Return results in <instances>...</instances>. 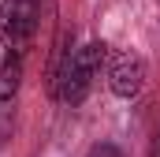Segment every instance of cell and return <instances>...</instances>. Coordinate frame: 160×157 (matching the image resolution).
<instances>
[{
    "label": "cell",
    "mask_w": 160,
    "mask_h": 157,
    "mask_svg": "<svg viewBox=\"0 0 160 157\" xmlns=\"http://www.w3.org/2000/svg\"><path fill=\"white\" fill-rule=\"evenodd\" d=\"M108 60V49L101 41H89L82 49H60V60L52 68V78H48V90L60 105H78L82 97L89 94L93 86V75L101 71V64Z\"/></svg>",
    "instance_id": "6da1fadb"
},
{
    "label": "cell",
    "mask_w": 160,
    "mask_h": 157,
    "mask_svg": "<svg viewBox=\"0 0 160 157\" xmlns=\"http://www.w3.org/2000/svg\"><path fill=\"white\" fill-rule=\"evenodd\" d=\"M34 30H38V0H4L0 4V38L8 45V52L22 56Z\"/></svg>",
    "instance_id": "7a4b0ae2"
},
{
    "label": "cell",
    "mask_w": 160,
    "mask_h": 157,
    "mask_svg": "<svg viewBox=\"0 0 160 157\" xmlns=\"http://www.w3.org/2000/svg\"><path fill=\"white\" fill-rule=\"evenodd\" d=\"M145 82V60L130 49H119V52H108V86L112 94L119 97H134Z\"/></svg>",
    "instance_id": "3957f363"
},
{
    "label": "cell",
    "mask_w": 160,
    "mask_h": 157,
    "mask_svg": "<svg viewBox=\"0 0 160 157\" xmlns=\"http://www.w3.org/2000/svg\"><path fill=\"white\" fill-rule=\"evenodd\" d=\"M19 82H22V56L8 52V56L0 60V105L19 94Z\"/></svg>",
    "instance_id": "277c9868"
},
{
    "label": "cell",
    "mask_w": 160,
    "mask_h": 157,
    "mask_svg": "<svg viewBox=\"0 0 160 157\" xmlns=\"http://www.w3.org/2000/svg\"><path fill=\"white\" fill-rule=\"evenodd\" d=\"M86 157H119V150H116V146H108V142H101V146H93Z\"/></svg>",
    "instance_id": "5b68a950"
},
{
    "label": "cell",
    "mask_w": 160,
    "mask_h": 157,
    "mask_svg": "<svg viewBox=\"0 0 160 157\" xmlns=\"http://www.w3.org/2000/svg\"><path fill=\"white\" fill-rule=\"evenodd\" d=\"M149 157H160V127H157V135H153V142H149Z\"/></svg>",
    "instance_id": "8992f818"
}]
</instances>
